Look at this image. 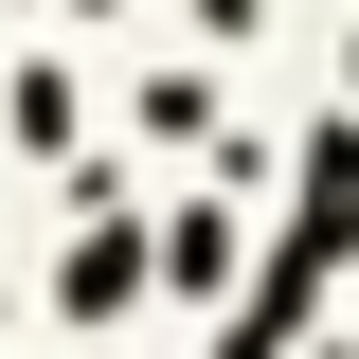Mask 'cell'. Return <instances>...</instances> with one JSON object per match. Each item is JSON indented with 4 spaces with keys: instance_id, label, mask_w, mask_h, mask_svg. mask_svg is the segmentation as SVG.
<instances>
[{
    "instance_id": "1",
    "label": "cell",
    "mask_w": 359,
    "mask_h": 359,
    "mask_svg": "<svg viewBox=\"0 0 359 359\" xmlns=\"http://www.w3.org/2000/svg\"><path fill=\"white\" fill-rule=\"evenodd\" d=\"M126 287H144V233H90V252H72V287H54V306H72V323H108V306H126Z\"/></svg>"
}]
</instances>
